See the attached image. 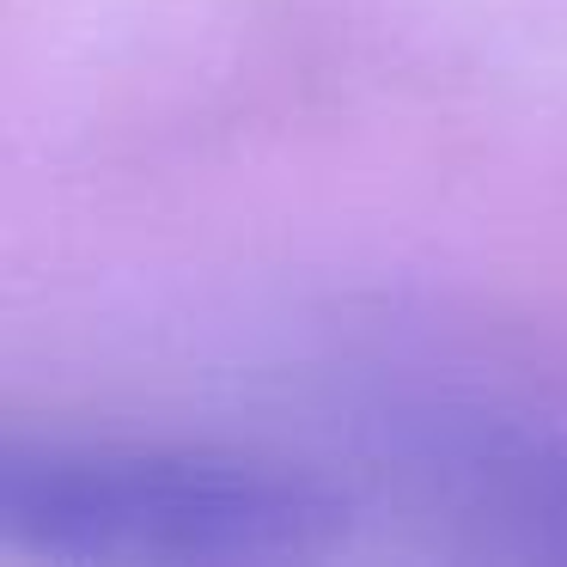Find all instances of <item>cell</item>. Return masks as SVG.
Returning a JSON list of instances; mask_svg holds the SVG:
<instances>
[{"instance_id":"1","label":"cell","mask_w":567,"mask_h":567,"mask_svg":"<svg viewBox=\"0 0 567 567\" xmlns=\"http://www.w3.org/2000/svg\"><path fill=\"white\" fill-rule=\"evenodd\" d=\"M348 525L330 482L257 452L159 440H0V549L62 567H275Z\"/></svg>"},{"instance_id":"2","label":"cell","mask_w":567,"mask_h":567,"mask_svg":"<svg viewBox=\"0 0 567 567\" xmlns=\"http://www.w3.org/2000/svg\"><path fill=\"white\" fill-rule=\"evenodd\" d=\"M384 452L488 549L567 561V421L501 396L433 391L379 421Z\"/></svg>"}]
</instances>
